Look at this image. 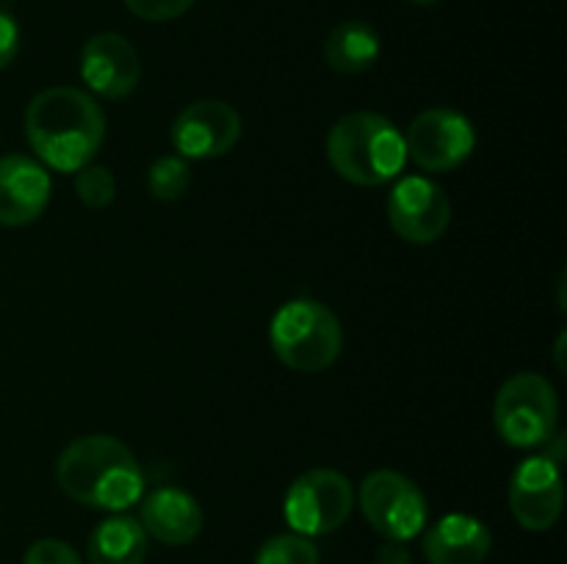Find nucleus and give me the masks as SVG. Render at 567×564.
<instances>
[{
	"label": "nucleus",
	"instance_id": "1",
	"mask_svg": "<svg viewBox=\"0 0 567 564\" xmlns=\"http://www.w3.org/2000/svg\"><path fill=\"white\" fill-rule=\"evenodd\" d=\"M25 138L44 169L78 171L92 164L105 142V114L92 94L50 86L25 108Z\"/></svg>",
	"mask_w": 567,
	"mask_h": 564
},
{
	"label": "nucleus",
	"instance_id": "2",
	"mask_svg": "<svg viewBox=\"0 0 567 564\" xmlns=\"http://www.w3.org/2000/svg\"><path fill=\"white\" fill-rule=\"evenodd\" d=\"M55 481L75 503L105 512H125L144 495V470L136 453L111 435L72 440L55 462Z\"/></svg>",
	"mask_w": 567,
	"mask_h": 564
},
{
	"label": "nucleus",
	"instance_id": "3",
	"mask_svg": "<svg viewBox=\"0 0 567 564\" xmlns=\"http://www.w3.org/2000/svg\"><path fill=\"white\" fill-rule=\"evenodd\" d=\"M327 158L341 180L377 188L399 180L408 166V147H404V133L388 116L374 111H354L330 127Z\"/></svg>",
	"mask_w": 567,
	"mask_h": 564
},
{
	"label": "nucleus",
	"instance_id": "4",
	"mask_svg": "<svg viewBox=\"0 0 567 564\" xmlns=\"http://www.w3.org/2000/svg\"><path fill=\"white\" fill-rule=\"evenodd\" d=\"M269 343L286 368L321 374L341 357L343 330L327 304L302 296L277 310L269 324Z\"/></svg>",
	"mask_w": 567,
	"mask_h": 564
},
{
	"label": "nucleus",
	"instance_id": "5",
	"mask_svg": "<svg viewBox=\"0 0 567 564\" xmlns=\"http://www.w3.org/2000/svg\"><path fill=\"white\" fill-rule=\"evenodd\" d=\"M559 398L551 382L535 370L515 374L498 387L493 426L513 448H537L557 431Z\"/></svg>",
	"mask_w": 567,
	"mask_h": 564
},
{
	"label": "nucleus",
	"instance_id": "6",
	"mask_svg": "<svg viewBox=\"0 0 567 564\" xmlns=\"http://www.w3.org/2000/svg\"><path fill=\"white\" fill-rule=\"evenodd\" d=\"M358 503L371 529L391 542L413 540L430 520V506L421 487L399 470H374L365 476Z\"/></svg>",
	"mask_w": 567,
	"mask_h": 564
},
{
	"label": "nucleus",
	"instance_id": "7",
	"mask_svg": "<svg viewBox=\"0 0 567 564\" xmlns=\"http://www.w3.org/2000/svg\"><path fill=\"white\" fill-rule=\"evenodd\" d=\"M354 506L352 481L332 468H316L293 479L282 512L293 534L324 536L341 529Z\"/></svg>",
	"mask_w": 567,
	"mask_h": 564
},
{
	"label": "nucleus",
	"instance_id": "8",
	"mask_svg": "<svg viewBox=\"0 0 567 564\" xmlns=\"http://www.w3.org/2000/svg\"><path fill=\"white\" fill-rule=\"evenodd\" d=\"M408 160L424 171H454L471 158L476 147V130L454 108L421 111L404 133Z\"/></svg>",
	"mask_w": 567,
	"mask_h": 564
},
{
	"label": "nucleus",
	"instance_id": "9",
	"mask_svg": "<svg viewBox=\"0 0 567 564\" xmlns=\"http://www.w3.org/2000/svg\"><path fill=\"white\" fill-rule=\"evenodd\" d=\"M388 224L408 243H435L452 224V199L430 177L408 175L391 188Z\"/></svg>",
	"mask_w": 567,
	"mask_h": 564
},
{
	"label": "nucleus",
	"instance_id": "10",
	"mask_svg": "<svg viewBox=\"0 0 567 564\" xmlns=\"http://www.w3.org/2000/svg\"><path fill=\"white\" fill-rule=\"evenodd\" d=\"M172 147L186 160H210L230 153L241 138V116L225 100H194L172 122Z\"/></svg>",
	"mask_w": 567,
	"mask_h": 564
},
{
	"label": "nucleus",
	"instance_id": "11",
	"mask_svg": "<svg viewBox=\"0 0 567 564\" xmlns=\"http://www.w3.org/2000/svg\"><path fill=\"white\" fill-rule=\"evenodd\" d=\"M563 468L540 457H529L509 479V509L526 531H548L563 514Z\"/></svg>",
	"mask_w": 567,
	"mask_h": 564
},
{
	"label": "nucleus",
	"instance_id": "12",
	"mask_svg": "<svg viewBox=\"0 0 567 564\" xmlns=\"http://www.w3.org/2000/svg\"><path fill=\"white\" fill-rule=\"evenodd\" d=\"M81 77L97 97L122 100L136 92L142 81V61L122 33H94L81 50Z\"/></svg>",
	"mask_w": 567,
	"mask_h": 564
},
{
	"label": "nucleus",
	"instance_id": "13",
	"mask_svg": "<svg viewBox=\"0 0 567 564\" xmlns=\"http://www.w3.org/2000/svg\"><path fill=\"white\" fill-rule=\"evenodd\" d=\"M53 191L50 171L31 155L0 158V224L25 227L44 213Z\"/></svg>",
	"mask_w": 567,
	"mask_h": 564
},
{
	"label": "nucleus",
	"instance_id": "14",
	"mask_svg": "<svg viewBox=\"0 0 567 564\" xmlns=\"http://www.w3.org/2000/svg\"><path fill=\"white\" fill-rule=\"evenodd\" d=\"M138 523L153 540L164 545H188L199 536L205 518L192 492L181 487H158L142 495Z\"/></svg>",
	"mask_w": 567,
	"mask_h": 564
},
{
	"label": "nucleus",
	"instance_id": "15",
	"mask_svg": "<svg viewBox=\"0 0 567 564\" xmlns=\"http://www.w3.org/2000/svg\"><path fill=\"white\" fill-rule=\"evenodd\" d=\"M491 547L487 525L465 512L446 514L424 536V556L430 564H482Z\"/></svg>",
	"mask_w": 567,
	"mask_h": 564
},
{
	"label": "nucleus",
	"instance_id": "16",
	"mask_svg": "<svg viewBox=\"0 0 567 564\" xmlns=\"http://www.w3.org/2000/svg\"><path fill=\"white\" fill-rule=\"evenodd\" d=\"M86 556L89 564H144L147 531L131 514H111L89 536Z\"/></svg>",
	"mask_w": 567,
	"mask_h": 564
},
{
	"label": "nucleus",
	"instance_id": "17",
	"mask_svg": "<svg viewBox=\"0 0 567 564\" xmlns=\"http://www.w3.org/2000/svg\"><path fill=\"white\" fill-rule=\"evenodd\" d=\"M382 42L374 25L363 20L338 22L324 39V61L341 75H360L380 61Z\"/></svg>",
	"mask_w": 567,
	"mask_h": 564
},
{
	"label": "nucleus",
	"instance_id": "18",
	"mask_svg": "<svg viewBox=\"0 0 567 564\" xmlns=\"http://www.w3.org/2000/svg\"><path fill=\"white\" fill-rule=\"evenodd\" d=\"M192 186V169L181 155H161L147 171V188L158 202H175Z\"/></svg>",
	"mask_w": 567,
	"mask_h": 564
},
{
	"label": "nucleus",
	"instance_id": "19",
	"mask_svg": "<svg viewBox=\"0 0 567 564\" xmlns=\"http://www.w3.org/2000/svg\"><path fill=\"white\" fill-rule=\"evenodd\" d=\"M255 564H319V547L310 536L277 534L258 547Z\"/></svg>",
	"mask_w": 567,
	"mask_h": 564
},
{
	"label": "nucleus",
	"instance_id": "20",
	"mask_svg": "<svg viewBox=\"0 0 567 564\" xmlns=\"http://www.w3.org/2000/svg\"><path fill=\"white\" fill-rule=\"evenodd\" d=\"M75 194L86 208H109L116 197V180L105 166L86 164L75 171Z\"/></svg>",
	"mask_w": 567,
	"mask_h": 564
},
{
	"label": "nucleus",
	"instance_id": "21",
	"mask_svg": "<svg viewBox=\"0 0 567 564\" xmlns=\"http://www.w3.org/2000/svg\"><path fill=\"white\" fill-rule=\"evenodd\" d=\"M197 0H125L127 11L138 20L147 22H169L186 14Z\"/></svg>",
	"mask_w": 567,
	"mask_h": 564
},
{
	"label": "nucleus",
	"instance_id": "22",
	"mask_svg": "<svg viewBox=\"0 0 567 564\" xmlns=\"http://www.w3.org/2000/svg\"><path fill=\"white\" fill-rule=\"evenodd\" d=\"M22 564H81V556L72 545L48 536V540H37L28 547Z\"/></svg>",
	"mask_w": 567,
	"mask_h": 564
},
{
	"label": "nucleus",
	"instance_id": "23",
	"mask_svg": "<svg viewBox=\"0 0 567 564\" xmlns=\"http://www.w3.org/2000/svg\"><path fill=\"white\" fill-rule=\"evenodd\" d=\"M17 50H20V25L14 17L0 11V70L17 59Z\"/></svg>",
	"mask_w": 567,
	"mask_h": 564
},
{
	"label": "nucleus",
	"instance_id": "24",
	"mask_svg": "<svg viewBox=\"0 0 567 564\" xmlns=\"http://www.w3.org/2000/svg\"><path fill=\"white\" fill-rule=\"evenodd\" d=\"M374 564H413V556H410V551L404 547V542L388 540L377 547Z\"/></svg>",
	"mask_w": 567,
	"mask_h": 564
},
{
	"label": "nucleus",
	"instance_id": "25",
	"mask_svg": "<svg viewBox=\"0 0 567 564\" xmlns=\"http://www.w3.org/2000/svg\"><path fill=\"white\" fill-rule=\"evenodd\" d=\"M410 3H415V6H432V3H437V0H410Z\"/></svg>",
	"mask_w": 567,
	"mask_h": 564
}]
</instances>
